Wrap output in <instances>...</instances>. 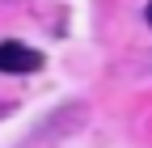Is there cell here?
<instances>
[{"instance_id":"cell-1","label":"cell","mask_w":152,"mask_h":148,"mask_svg":"<svg viewBox=\"0 0 152 148\" xmlns=\"http://www.w3.org/2000/svg\"><path fill=\"white\" fill-rule=\"evenodd\" d=\"M47 59L42 51H34L26 42H0V72L4 76H26V72H38Z\"/></svg>"},{"instance_id":"cell-2","label":"cell","mask_w":152,"mask_h":148,"mask_svg":"<svg viewBox=\"0 0 152 148\" xmlns=\"http://www.w3.org/2000/svg\"><path fill=\"white\" fill-rule=\"evenodd\" d=\"M144 17H148V26H152V0H148V9H144Z\"/></svg>"}]
</instances>
